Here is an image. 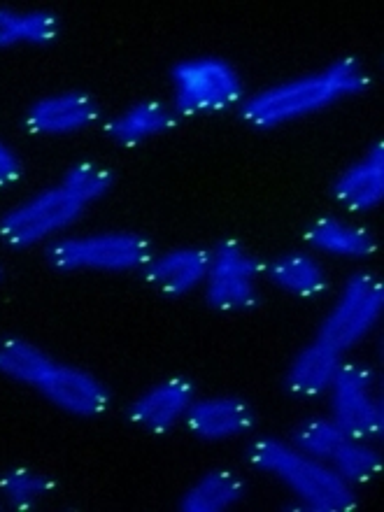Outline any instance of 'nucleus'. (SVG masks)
Returning <instances> with one entry per match:
<instances>
[{"label":"nucleus","mask_w":384,"mask_h":512,"mask_svg":"<svg viewBox=\"0 0 384 512\" xmlns=\"http://www.w3.org/2000/svg\"><path fill=\"white\" fill-rule=\"evenodd\" d=\"M24 177V163L21 156L7 145L5 140H0V191L10 189Z\"/></svg>","instance_id":"26"},{"label":"nucleus","mask_w":384,"mask_h":512,"mask_svg":"<svg viewBox=\"0 0 384 512\" xmlns=\"http://www.w3.org/2000/svg\"><path fill=\"white\" fill-rule=\"evenodd\" d=\"M61 184L73 191L75 196H80L91 208L94 203L103 201L112 191V187H115V173L98 166L96 161H77L66 168Z\"/></svg>","instance_id":"25"},{"label":"nucleus","mask_w":384,"mask_h":512,"mask_svg":"<svg viewBox=\"0 0 384 512\" xmlns=\"http://www.w3.org/2000/svg\"><path fill=\"white\" fill-rule=\"evenodd\" d=\"M101 103L82 89H66L42 96L28 105L24 128L40 138H63L87 131L101 122Z\"/></svg>","instance_id":"10"},{"label":"nucleus","mask_w":384,"mask_h":512,"mask_svg":"<svg viewBox=\"0 0 384 512\" xmlns=\"http://www.w3.org/2000/svg\"><path fill=\"white\" fill-rule=\"evenodd\" d=\"M152 256V240L135 231L61 236L45 245V259L56 273H140Z\"/></svg>","instance_id":"3"},{"label":"nucleus","mask_w":384,"mask_h":512,"mask_svg":"<svg viewBox=\"0 0 384 512\" xmlns=\"http://www.w3.org/2000/svg\"><path fill=\"white\" fill-rule=\"evenodd\" d=\"M0 280H3V266H0Z\"/></svg>","instance_id":"27"},{"label":"nucleus","mask_w":384,"mask_h":512,"mask_svg":"<svg viewBox=\"0 0 384 512\" xmlns=\"http://www.w3.org/2000/svg\"><path fill=\"white\" fill-rule=\"evenodd\" d=\"M303 240L312 252L350 261L371 259L380 250L378 238L371 229L331 215L312 219L303 233Z\"/></svg>","instance_id":"15"},{"label":"nucleus","mask_w":384,"mask_h":512,"mask_svg":"<svg viewBox=\"0 0 384 512\" xmlns=\"http://www.w3.org/2000/svg\"><path fill=\"white\" fill-rule=\"evenodd\" d=\"M177 122H180V117H177L173 105L166 101L147 98V101L128 105V108L119 112L117 117H112L110 122L103 126V131L112 142H117L119 147L133 149L145 145L147 140L159 138V135L173 131Z\"/></svg>","instance_id":"16"},{"label":"nucleus","mask_w":384,"mask_h":512,"mask_svg":"<svg viewBox=\"0 0 384 512\" xmlns=\"http://www.w3.org/2000/svg\"><path fill=\"white\" fill-rule=\"evenodd\" d=\"M345 438L350 436L340 431L331 417H308L294 426L289 443L296 450L308 454V457H315L324 461V464H329Z\"/></svg>","instance_id":"24"},{"label":"nucleus","mask_w":384,"mask_h":512,"mask_svg":"<svg viewBox=\"0 0 384 512\" xmlns=\"http://www.w3.org/2000/svg\"><path fill=\"white\" fill-rule=\"evenodd\" d=\"M177 117L222 115L245 101V82L233 63L219 56H196L170 68Z\"/></svg>","instance_id":"5"},{"label":"nucleus","mask_w":384,"mask_h":512,"mask_svg":"<svg viewBox=\"0 0 384 512\" xmlns=\"http://www.w3.org/2000/svg\"><path fill=\"white\" fill-rule=\"evenodd\" d=\"M329 417L350 438L380 440L384 403L378 375L359 361H343L329 391Z\"/></svg>","instance_id":"7"},{"label":"nucleus","mask_w":384,"mask_h":512,"mask_svg":"<svg viewBox=\"0 0 384 512\" xmlns=\"http://www.w3.org/2000/svg\"><path fill=\"white\" fill-rule=\"evenodd\" d=\"M196 391L187 378H166L147 387L126 408V419L135 429L163 436L177 429L194 403Z\"/></svg>","instance_id":"11"},{"label":"nucleus","mask_w":384,"mask_h":512,"mask_svg":"<svg viewBox=\"0 0 384 512\" xmlns=\"http://www.w3.org/2000/svg\"><path fill=\"white\" fill-rule=\"evenodd\" d=\"M52 359V354L31 340L19 336L0 338V378L17 382L21 387L33 389Z\"/></svg>","instance_id":"21"},{"label":"nucleus","mask_w":384,"mask_h":512,"mask_svg":"<svg viewBox=\"0 0 384 512\" xmlns=\"http://www.w3.org/2000/svg\"><path fill=\"white\" fill-rule=\"evenodd\" d=\"M89 205L63 184H54L0 215V243L10 250L49 245L87 215Z\"/></svg>","instance_id":"4"},{"label":"nucleus","mask_w":384,"mask_h":512,"mask_svg":"<svg viewBox=\"0 0 384 512\" xmlns=\"http://www.w3.org/2000/svg\"><path fill=\"white\" fill-rule=\"evenodd\" d=\"M329 466L347 485L357 489L378 478L382 471V452L373 445V440L345 438L331 457Z\"/></svg>","instance_id":"23"},{"label":"nucleus","mask_w":384,"mask_h":512,"mask_svg":"<svg viewBox=\"0 0 384 512\" xmlns=\"http://www.w3.org/2000/svg\"><path fill=\"white\" fill-rule=\"evenodd\" d=\"M208 261L210 250H203V247H175V250L154 254L152 261L140 270V275L161 296L184 298L203 287Z\"/></svg>","instance_id":"14"},{"label":"nucleus","mask_w":384,"mask_h":512,"mask_svg":"<svg viewBox=\"0 0 384 512\" xmlns=\"http://www.w3.org/2000/svg\"><path fill=\"white\" fill-rule=\"evenodd\" d=\"M56 480L35 468L14 466L0 475V499L12 510H33L54 494Z\"/></svg>","instance_id":"22"},{"label":"nucleus","mask_w":384,"mask_h":512,"mask_svg":"<svg viewBox=\"0 0 384 512\" xmlns=\"http://www.w3.org/2000/svg\"><path fill=\"white\" fill-rule=\"evenodd\" d=\"M331 196L350 215H366L384 201V145L375 140L331 184Z\"/></svg>","instance_id":"12"},{"label":"nucleus","mask_w":384,"mask_h":512,"mask_svg":"<svg viewBox=\"0 0 384 512\" xmlns=\"http://www.w3.org/2000/svg\"><path fill=\"white\" fill-rule=\"evenodd\" d=\"M61 19L52 10H17L0 5V49L47 47L59 40Z\"/></svg>","instance_id":"20"},{"label":"nucleus","mask_w":384,"mask_h":512,"mask_svg":"<svg viewBox=\"0 0 384 512\" xmlns=\"http://www.w3.org/2000/svg\"><path fill=\"white\" fill-rule=\"evenodd\" d=\"M182 424L203 443H219L250 433L256 424V412L252 403L240 396L194 398Z\"/></svg>","instance_id":"13"},{"label":"nucleus","mask_w":384,"mask_h":512,"mask_svg":"<svg viewBox=\"0 0 384 512\" xmlns=\"http://www.w3.org/2000/svg\"><path fill=\"white\" fill-rule=\"evenodd\" d=\"M261 277L263 261L256 259L236 238H222L210 250L208 273L201 287L205 303L226 315L250 312L261 303Z\"/></svg>","instance_id":"8"},{"label":"nucleus","mask_w":384,"mask_h":512,"mask_svg":"<svg viewBox=\"0 0 384 512\" xmlns=\"http://www.w3.org/2000/svg\"><path fill=\"white\" fill-rule=\"evenodd\" d=\"M263 277L284 294L312 301L329 291V275L322 261L310 252H287L263 263Z\"/></svg>","instance_id":"18"},{"label":"nucleus","mask_w":384,"mask_h":512,"mask_svg":"<svg viewBox=\"0 0 384 512\" xmlns=\"http://www.w3.org/2000/svg\"><path fill=\"white\" fill-rule=\"evenodd\" d=\"M247 464L270 475L298 499L301 510L350 512L359 506L357 489L347 485L329 464L296 450L287 440L261 436L245 450Z\"/></svg>","instance_id":"2"},{"label":"nucleus","mask_w":384,"mask_h":512,"mask_svg":"<svg viewBox=\"0 0 384 512\" xmlns=\"http://www.w3.org/2000/svg\"><path fill=\"white\" fill-rule=\"evenodd\" d=\"M33 391H38L56 410L80 419L103 415L112 401L108 384L98 375L59 359H52V364L45 368V373L35 382Z\"/></svg>","instance_id":"9"},{"label":"nucleus","mask_w":384,"mask_h":512,"mask_svg":"<svg viewBox=\"0 0 384 512\" xmlns=\"http://www.w3.org/2000/svg\"><path fill=\"white\" fill-rule=\"evenodd\" d=\"M343 361V354L315 338L291 359L284 373V389L298 398L324 396Z\"/></svg>","instance_id":"17"},{"label":"nucleus","mask_w":384,"mask_h":512,"mask_svg":"<svg viewBox=\"0 0 384 512\" xmlns=\"http://www.w3.org/2000/svg\"><path fill=\"white\" fill-rule=\"evenodd\" d=\"M384 284L373 270H357L340 287V294L317 329V338L340 354L350 352L371 336L382 319Z\"/></svg>","instance_id":"6"},{"label":"nucleus","mask_w":384,"mask_h":512,"mask_svg":"<svg viewBox=\"0 0 384 512\" xmlns=\"http://www.w3.org/2000/svg\"><path fill=\"white\" fill-rule=\"evenodd\" d=\"M371 73L357 56H340L329 66L312 70L294 80L277 82L273 87L245 96L238 115L254 131H275L291 122L336 108L338 103L368 94Z\"/></svg>","instance_id":"1"},{"label":"nucleus","mask_w":384,"mask_h":512,"mask_svg":"<svg viewBox=\"0 0 384 512\" xmlns=\"http://www.w3.org/2000/svg\"><path fill=\"white\" fill-rule=\"evenodd\" d=\"M245 494L243 475L231 468H212L182 494L177 508L182 512H226L243 503Z\"/></svg>","instance_id":"19"}]
</instances>
